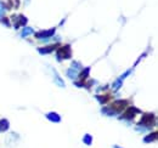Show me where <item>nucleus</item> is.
I'll list each match as a JSON object with an SVG mask.
<instances>
[{
  "label": "nucleus",
  "mask_w": 158,
  "mask_h": 148,
  "mask_svg": "<svg viewBox=\"0 0 158 148\" xmlns=\"http://www.w3.org/2000/svg\"><path fill=\"white\" fill-rule=\"evenodd\" d=\"M31 34H33V29H32L31 27L24 28V29H23V32H22V37L23 38L28 37V35H31Z\"/></svg>",
  "instance_id": "nucleus-14"
},
{
  "label": "nucleus",
  "mask_w": 158,
  "mask_h": 148,
  "mask_svg": "<svg viewBox=\"0 0 158 148\" xmlns=\"http://www.w3.org/2000/svg\"><path fill=\"white\" fill-rule=\"evenodd\" d=\"M113 148H122V147H119V146H113Z\"/></svg>",
  "instance_id": "nucleus-20"
},
{
  "label": "nucleus",
  "mask_w": 158,
  "mask_h": 148,
  "mask_svg": "<svg viewBox=\"0 0 158 148\" xmlns=\"http://www.w3.org/2000/svg\"><path fill=\"white\" fill-rule=\"evenodd\" d=\"M83 142H84L85 145L90 146V145L93 143V137H91V135H89V134H85V135H84V137H83Z\"/></svg>",
  "instance_id": "nucleus-13"
},
{
  "label": "nucleus",
  "mask_w": 158,
  "mask_h": 148,
  "mask_svg": "<svg viewBox=\"0 0 158 148\" xmlns=\"http://www.w3.org/2000/svg\"><path fill=\"white\" fill-rule=\"evenodd\" d=\"M12 18L15 19V28H20V26H26L27 23V17H24L23 15H19V16H14Z\"/></svg>",
  "instance_id": "nucleus-7"
},
{
  "label": "nucleus",
  "mask_w": 158,
  "mask_h": 148,
  "mask_svg": "<svg viewBox=\"0 0 158 148\" xmlns=\"http://www.w3.org/2000/svg\"><path fill=\"white\" fill-rule=\"evenodd\" d=\"M96 98L99 100L100 103H105V102H107V100H108V96H96Z\"/></svg>",
  "instance_id": "nucleus-16"
},
{
  "label": "nucleus",
  "mask_w": 158,
  "mask_h": 148,
  "mask_svg": "<svg viewBox=\"0 0 158 148\" xmlns=\"http://www.w3.org/2000/svg\"><path fill=\"white\" fill-rule=\"evenodd\" d=\"M46 118H48L50 121H52V123H60V121H61V117H60L57 113H55V112L48 113V114H46Z\"/></svg>",
  "instance_id": "nucleus-8"
},
{
  "label": "nucleus",
  "mask_w": 158,
  "mask_h": 148,
  "mask_svg": "<svg viewBox=\"0 0 158 148\" xmlns=\"http://www.w3.org/2000/svg\"><path fill=\"white\" fill-rule=\"evenodd\" d=\"M80 63L79 62H72V66H71V68L67 71V75L71 78V79H73V80H76L77 78L79 76V72H80Z\"/></svg>",
  "instance_id": "nucleus-3"
},
{
  "label": "nucleus",
  "mask_w": 158,
  "mask_h": 148,
  "mask_svg": "<svg viewBox=\"0 0 158 148\" xmlns=\"http://www.w3.org/2000/svg\"><path fill=\"white\" fill-rule=\"evenodd\" d=\"M89 71H90V68L88 67V68H85V69H84V71L81 72V75H80V76L83 78V80H84V79H85V78L88 76V74H89Z\"/></svg>",
  "instance_id": "nucleus-17"
},
{
  "label": "nucleus",
  "mask_w": 158,
  "mask_h": 148,
  "mask_svg": "<svg viewBox=\"0 0 158 148\" xmlns=\"http://www.w3.org/2000/svg\"><path fill=\"white\" fill-rule=\"evenodd\" d=\"M52 74H54V79H55V83L59 85L60 88H64V81L62 80V78L59 75V73L55 71V69H52Z\"/></svg>",
  "instance_id": "nucleus-10"
},
{
  "label": "nucleus",
  "mask_w": 158,
  "mask_h": 148,
  "mask_svg": "<svg viewBox=\"0 0 158 148\" xmlns=\"http://www.w3.org/2000/svg\"><path fill=\"white\" fill-rule=\"evenodd\" d=\"M56 47H57L56 45H51V46H46V47H40V49H38V51H39V54H41V55H44V54H50V52L55 51Z\"/></svg>",
  "instance_id": "nucleus-9"
},
{
  "label": "nucleus",
  "mask_w": 158,
  "mask_h": 148,
  "mask_svg": "<svg viewBox=\"0 0 158 148\" xmlns=\"http://www.w3.org/2000/svg\"><path fill=\"white\" fill-rule=\"evenodd\" d=\"M156 140H157V132L155 131L153 134L146 136V137L143 138V142H145V143H150V142H153V141H156Z\"/></svg>",
  "instance_id": "nucleus-12"
},
{
  "label": "nucleus",
  "mask_w": 158,
  "mask_h": 148,
  "mask_svg": "<svg viewBox=\"0 0 158 148\" xmlns=\"http://www.w3.org/2000/svg\"><path fill=\"white\" fill-rule=\"evenodd\" d=\"M138 113H140L138 108H135V107H129L128 109H125V112L123 113V115L120 117V119H125V120H130V119H133Z\"/></svg>",
  "instance_id": "nucleus-4"
},
{
  "label": "nucleus",
  "mask_w": 158,
  "mask_h": 148,
  "mask_svg": "<svg viewBox=\"0 0 158 148\" xmlns=\"http://www.w3.org/2000/svg\"><path fill=\"white\" fill-rule=\"evenodd\" d=\"M127 101H123V100H118V101H114L113 103H112V108L114 109L116 112V114L118 113V112H122L125 107H127Z\"/></svg>",
  "instance_id": "nucleus-5"
},
{
  "label": "nucleus",
  "mask_w": 158,
  "mask_h": 148,
  "mask_svg": "<svg viewBox=\"0 0 158 148\" xmlns=\"http://www.w3.org/2000/svg\"><path fill=\"white\" fill-rule=\"evenodd\" d=\"M71 56H72V51H71V46L69 45H64V46L60 47L59 50L56 51V58H57L59 62H61L62 60L71 58Z\"/></svg>",
  "instance_id": "nucleus-1"
},
{
  "label": "nucleus",
  "mask_w": 158,
  "mask_h": 148,
  "mask_svg": "<svg viewBox=\"0 0 158 148\" xmlns=\"http://www.w3.org/2000/svg\"><path fill=\"white\" fill-rule=\"evenodd\" d=\"M56 32L55 28H51V29H48V31H40L38 33H35V37L38 39H45V38H49L51 35H54Z\"/></svg>",
  "instance_id": "nucleus-6"
},
{
  "label": "nucleus",
  "mask_w": 158,
  "mask_h": 148,
  "mask_svg": "<svg viewBox=\"0 0 158 148\" xmlns=\"http://www.w3.org/2000/svg\"><path fill=\"white\" fill-rule=\"evenodd\" d=\"M10 128V123L7 119H0V132H5Z\"/></svg>",
  "instance_id": "nucleus-11"
},
{
  "label": "nucleus",
  "mask_w": 158,
  "mask_h": 148,
  "mask_svg": "<svg viewBox=\"0 0 158 148\" xmlns=\"http://www.w3.org/2000/svg\"><path fill=\"white\" fill-rule=\"evenodd\" d=\"M155 123H156V118H155V115L152 114V113H146V114H143L142 115V118H141V121H140V124H142L143 126H146V128H151L152 125H155Z\"/></svg>",
  "instance_id": "nucleus-2"
},
{
  "label": "nucleus",
  "mask_w": 158,
  "mask_h": 148,
  "mask_svg": "<svg viewBox=\"0 0 158 148\" xmlns=\"http://www.w3.org/2000/svg\"><path fill=\"white\" fill-rule=\"evenodd\" d=\"M0 19H1V22H2L4 24H6L7 27H10V23H9V19H7V18H0Z\"/></svg>",
  "instance_id": "nucleus-19"
},
{
  "label": "nucleus",
  "mask_w": 158,
  "mask_h": 148,
  "mask_svg": "<svg viewBox=\"0 0 158 148\" xmlns=\"http://www.w3.org/2000/svg\"><path fill=\"white\" fill-rule=\"evenodd\" d=\"M102 113L107 114V115H116V112L113 111L112 108H103L102 109Z\"/></svg>",
  "instance_id": "nucleus-15"
},
{
  "label": "nucleus",
  "mask_w": 158,
  "mask_h": 148,
  "mask_svg": "<svg viewBox=\"0 0 158 148\" xmlns=\"http://www.w3.org/2000/svg\"><path fill=\"white\" fill-rule=\"evenodd\" d=\"M4 12H5V5L0 1V18L2 17V15H4Z\"/></svg>",
  "instance_id": "nucleus-18"
}]
</instances>
